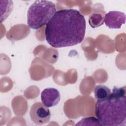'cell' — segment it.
I'll list each match as a JSON object with an SVG mask.
<instances>
[{
  "instance_id": "1",
  "label": "cell",
  "mask_w": 126,
  "mask_h": 126,
  "mask_svg": "<svg viewBox=\"0 0 126 126\" xmlns=\"http://www.w3.org/2000/svg\"><path fill=\"white\" fill-rule=\"evenodd\" d=\"M86 20L78 10L63 9L56 11L46 24L45 39L54 48L76 45L84 39Z\"/></svg>"
},
{
  "instance_id": "6",
  "label": "cell",
  "mask_w": 126,
  "mask_h": 126,
  "mask_svg": "<svg viewBox=\"0 0 126 126\" xmlns=\"http://www.w3.org/2000/svg\"><path fill=\"white\" fill-rule=\"evenodd\" d=\"M61 99L59 91L54 88H47L43 90L41 94L42 103L47 107H52L58 104Z\"/></svg>"
},
{
  "instance_id": "5",
  "label": "cell",
  "mask_w": 126,
  "mask_h": 126,
  "mask_svg": "<svg viewBox=\"0 0 126 126\" xmlns=\"http://www.w3.org/2000/svg\"><path fill=\"white\" fill-rule=\"evenodd\" d=\"M126 16L122 12L110 11L105 14L104 22L106 26L110 29H120L126 23Z\"/></svg>"
},
{
  "instance_id": "7",
  "label": "cell",
  "mask_w": 126,
  "mask_h": 126,
  "mask_svg": "<svg viewBox=\"0 0 126 126\" xmlns=\"http://www.w3.org/2000/svg\"><path fill=\"white\" fill-rule=\"evenodd\" d=\"M94 93L97 100L106 98L110 95L111 93L110 89L107 86L103 85H97L94 90Z\"/></svg>"
},
{
  "instance_id": "9",
  "label": "cell",
  "mask_w": 126,
  "mask_h": 126,
  "mask_svg": "<svg viewBox=\"0 0 126 126\" xmlns=\"http://www.w3.org/2000/svg\"><path fill=\"white\" fill-rule=\"evenodd\" d=\"M82 125H88V126H100L99 121L97 118L94 117H86L81 120L79 122L76 124V126H82Z\"/></svg>"
},
{
  "instance_id": "2",
  "label": "cell",
  "mask_w": 126,
  "mask_h": 126,
  "mask_svg": "<svg viewBox=\"0 0 126 126\" xmlns=\"http://www.w3.org/2000/svg\"><path fill=\"white\" fill-rule=\"evenodd\" d=\"M95 114L100 126H122L126 125V87H115L106 98L97 100Z\"/></svg>"
},
{
  "instance_id": "4",
  "label": "cell",
  "mask_w": 126,
  "mask_h": 126,
  "mask_svg": "<svg viewBox=\"0 0 126 126\" xmlns=\"http://www.w3.org/2000/svg\"><path fill=\"white\" fill-rule=\"evenodd\" d=\"M30 115L32 121L37 125L47 123L51 118V113L48 107L40 102H37L32 106Z\"/></svg>"
},
{
  "instance_id": "3",
  "label": "cell",
  "mask_w": 126,
  "mask_h": 126,
  "mask_svg": "<svg viewBox=\"0 0 126 126\" xmlns=\"http://www.w3.org/2000/svg\"><path fill=\"white\" fill-rule=\"evenodd\" d=\"M56 12L55 4L49 0H35L29 8L27 23L29 27L37 30L46 25Z\"/></svg>"
},
{
  "instance_id": "8",
  "label": "cell",
  "mask_w": 126,
  "mask_h": 126,
  "mask_svg": "<svg viewBox=\"0 0 126 126\" xmlns=\"http://www.w3.org/2000/svg\"><path fill=\"white\" fill-rule=\"evenodd\" d=\"M103 22L104 17L100 14L94 13L89 17V23L93 28L100 26L103 24Z\"/></svg>"
}]
</instances>
